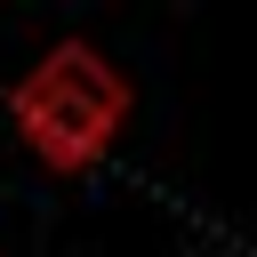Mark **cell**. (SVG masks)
I'll return each mask as SVG.
<instances>
[{
	"mask_svg": "<svg viewBox=\"0 0 257 257\" xmlns=\"http://www.w3.org/2000/svg\"><path fill=\"white\" fill-rule=\"evenodd\" d=\"M8 112H16L24 145H32L48 169L72 177V169L104 161V145L120 137V120H128V80H120V64H112L104 48L56 40V48L8 88Z\"/></svg>",
	"mask_w": 257,
	"mask_h": 257,
	"instance_id": "obj_1",
	"label": "cell"
}]
</instances>
